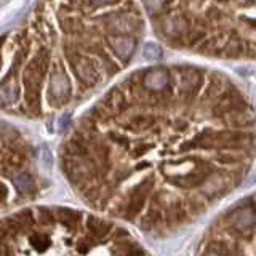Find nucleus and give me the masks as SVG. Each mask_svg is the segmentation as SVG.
Wrapping results in <instances>:
<instances>
[{
  "label": "nucleus",
  "mask_w": 256,
  "mask_h": 256,
  "mask_svg": "<svg viewBox=\"0 0 256 256\" xmlns=\"http://www.w3.org/2000/svg\"><path fill=\"white\" fill-rule=\"evenodd\" d=\"M0 256H152L134 237L83 211L32 208L0 221Z\"/></svg>",
  "instance_id": "nucleus-3"
},
{
  "label": "nucleus",
  "mask_w": 256,
  "mask_h": 256,
  "mask_svg": "<svg viewBox=\"0 0 256 256\" xmlns=\"http://www.w3.org/2000/svg\"><path fill=\"white\" fill-rule=\"evenodd\" d=\"M197 256H256V192L234 202L210 224Z\"/></svg>",
  "instance_id": "nucleus-4"
},
{
  "label": "nucleus",
  "mask_w": 256,
  "mask_h": 256,
  "mask_svg": "<svg viewBox=\"0 0 256 256\" xmlns=\"http://www.w3.org/2000/svg\"><path fill=\"white\" fill-rule=\"evenodd\" d=\"M134 0H37L0 37V109L45 117L95 92L136 53Z\"/></svg>",
  "instance_id": "nucleus-2"
},
{
  "label": "nucleus",
  "mask_w": 256,
  "mask_h": 256,
  "mask_svg": "<svg viewBox=\"0 0 256 256\" xmlns=\"http://www.w3.org/2000/svg\"><path fill=\"white\" fill-rule=\"evenodd\" d=\"M144 56L147 58V60H159L160 56H162V50H160V47H157V45L154 43H147L144 47Z\"/></svg>",
  "instance_id": "nucleus-5"
},
{
  "label": "nucleus",
  "mask_w": 256,
  "mask_h": 256,
  "mask_svg": "<svg viewBox=\"0 0 256 256\" xmlns=\"http://www.w3.org/2000/svg\"><path fill=\"white\" fill-rule=\"evenodd\" d=\"M256 165V111L221 74L152 66L77 122L63 166L83 200L156 235L194 224Z\"/></svg>",
  "instance_id": "nucleus-1"
}]
</instances>
